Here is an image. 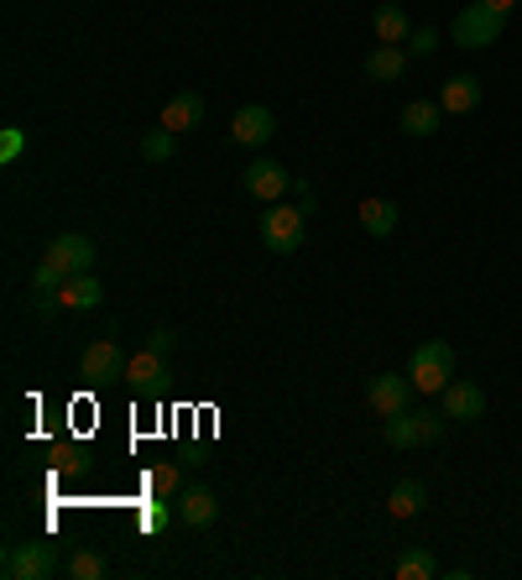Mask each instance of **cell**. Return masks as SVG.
<instances>
[{"instance_id": "obj_1", "label": "cell", "mask_w": 522, "mask_h": 580, "mask_svg": "<svg viewBox=\"0 0 522 580\" xmlns=\"http://www.w3.org/2000/svg\"><path fill=\"white\" fill-rule=\"evenodd\" d=\"M501 32H507V11H497L491 0H471V5L450 22V43L475 52V48H491Z\"/></svg>"}, {"instance_id": "obj_2", "label": "cell", "mask_w": 522, "mask_h": 580, "mask_svg": "<svg viewBox=\"0 0 522 580\" xmlns=\"http://www.w3.org/2000/svg\"><path fill=\"white\" fill-rule=\"evenodd\" d=\"M454 377V351L450 340H424L418 351H413V362H407V382L413 392H424V398H439Z\"/></svg>"}, {"instance_id": "obj_3", "label": "cell", "mask_w": 522, "mask_h": 580, "mask_svg": "<svg viewBox=\"0 0 522 580\" xmlns=\"http://www.w3.org/2000/svg\"><path fill=\"white\" fill-rule=\"evenodd\" d=\"M304 230H309V210H293L283 199L272 210H261V246L277 251V257H293L304 246Z\"/></svg>"}, {"instance_id": "obj_4", "label": "cell", "mask_w": 522, "mask_h": 580, "mask_svg": "<svg viewBox=\"0 0 522 580\" xmlns=\"http://www.w3.org/2000/svg\"><path fill=\"white\" fill-rule=\"evenodd\" d=\"M0 570H5V580H48V576H58L63 565L52 555V544H11Z\"/></svg>"}, {"instance_id": "obj_5", "label": "cell", "mask_w": 522, "mask_h": 580, "mask_svg": "<svg viewBox=\"0 0 522 580\" xmlns=\"http://www.w3.org/2000/svg\"><path fill=\"white\" fill-rule=\"evenodd\" d=\"M240 184H246V193L261 199V204H277V199L293 189V178H287V168L277 163V157H257V163H246Z\"/></svg>"}, {"instance_id": "obj_6", "label": "cell", "mask_w": 522, "mask_h": 580, "mask_svg": "<svg viewBox=\"0 0 522 580\" xmlns=\"http://www.w3.org/2000/svg\"><path fill=\"white\" fill-rule=\"evenodd\" d=\"M126 351H120L116 340H90L84 345V362H79V377H90V382H116L126 377Z\"/></svg>"}, {"instance_id": "obj_7", "label": "cell", "mask_w": 522, "mask_h": 580, "mask_svg": "<svg viewBox=\"0 0 522 580\" xmlns=\"http://www.w3.org/2000/svg\"><path fill=\"white\" fill-rule=\"evenodd\" d=\"M407 377H398V371H377L371 382H366V403H371V413H381V418H392V413L407 409Z\"/></svg>"}, {"instance_id": "obj_8", "label": "cell", "mask_w": 522, "mask_h": 580, "mask_svg": "<svg viewBox=\"0 0 522 580\" xmlns=\"http://www.w3.org/2000/svg\"><path fill=\"white\" fill-rule=\"evenodd\" d=\"M126 382L137 387L142 398H157V392H163V382H167L163 351H152V345H146V351H137V356L126 362Z\"/></svg>"}, {"instance_id": "obj_9", "label": "cell", "mask_w": 522, "mask_h": 580, "mask_svg": "<svg viewBox=\"0 0 522 580\" xmlns=\"http://www.w3.org/2000/svg\"><path fill=\"white\" fill-rule=\"evenodd\" d=\"M272 131H277V116H272L266 105H240L236 121H230V137H236L240 146H266Z\"/></svg>"}, {"instance_id": "obj_10", "label": "cell", "mask_w": 522, "mask_h": 580, "mask_svg": "<svg viewBox=\"0 0 522 580\" xmlns=\"http://www.w3.org/2000/svg\"><path fill=\"white\" fill-rule=\"evenodd\" d=\"M214 518H220V497L210 486H183L178 492V523L183 529H210Z\"/></svg>"}, {"instance_id": "obj_11", "label": "cell", "mask_w": 522, "mask_h": 580, "mask_svg": "<svg viewBox=\"0 0 522 580\" xmlns=\"http://www.w3.org/2000/svg\"><path fill=\"white\" fill-rule=\"evenodd\" d=\"M439 398H444V418H450V424H475V418L486 413V392L475 382H450Z\"/></svg>"}, {"instance_id": "obj_12", "label": "cell", "mask_w": 522, "mask_h": 580, "mask_svg": "<svg viewBox=\"0 0 522 580\" xmlns=\"http://www.w3.org/2000/svg\"><path fill=\"white\" fill-rule=\"evenodd\" d=\"M43 257H48V262H58L63 267V272H90V267H95V241H90V236H58V241H48V251H43Z\"/></svg>"}, {"instance_id": "obj_13", "label": "cell", "mask_w": 522, "mask_h": 580, "mask_svg": "<svg viewBox=\"0 0 522 580\" xmlns=\"http://www.w3.org/2000/svg\"><path fill=\"white\" fill-rule=\"evenodd\" d=\"M439 105H444V116H471L481 105V79L475 73H450V84L439 90Z\"/></svg>"}, {"instance_id": "obj_14", "label": "cell", "mask_w": 522, "mask_h": 580, "mask_svg": "<svg viewBox=\"0 0 522 580\" xmlns=\"http://www.w3.org/2000/svg\"><path fill=\"white\" fill-rule=\"evenodd\" d=\"M398 121H403L407 137H418V142H424V137H434V131L444 126V105H439V99H407Z\"/></svg>"}, {"instance_id": "obj_15", "label": "cell", "mask_w": 522, "mask_h": 580, "mask_svg": "<svg viewBox=\"0 0 522 580\" xmlns=\"http://www.w3.org/2000/svg\"><path fill=\"white\" fill-rule=\"evenodd\" d=\"M199 121H204V99L183 90V95H173V99L163 105V121H157V126H167L173 137H183V131H193Z\"/></svg>"}, {"instance_id": "obj_16", "label": "cell", "mask_w": 522, "mask_h": 580, "mask_svg": "<svg viewBox=\"0 0 522 580\" xmlns=\"http://www.w3.org/2000/svg\"><path fill=\"white\" fill-rule=\"evenodd\" d=\"M403 73H407V48L381 43V48L366 52V79H371V84H392V79H403Z\"/></svg>"}, {"instance_id": "obj_17", "label": "cell", "mask_w": 522, "mask_h": 580, "mask_svg": "<svg viewBox=\"0 0 522 580\" xmlns=\"http://www.w3.org/2000/svg\"><path fill=\"white\" fill-rule=\"evenodd\" d=\"M63 309H99V298H105V288H99V277L95 272H73V277H63Z\"/></svg>"}, {"instance_id": "obj_18", "label": "cell", "mask_w": 522, "mask_h": 580, "mask_svg": "<svg viewBox=\"0 0 522 580\" xmlns=\"http://www.w3.org/2000/svg\"><path fill=\"white\" fill-rule=\"evenodd\" d=\"M371 26H377L381 43H392V48H403L407 37H413V32H407V11L398 0H381L377 11H371Z\"/></svg>"}, {"instance_id": "obj_19", "label": "cell", "mask_w": 522, "mask_h": 580, "mask_svg": "<svg viewBox=\"0 0 522 580\" xmlns=\"http://www.w3.org/2000/svg\"><path fill=\"white\" fill-rule=\"evenodd\" d=\"M398 204H392V199H366V204H360V230H366V236H377V241H387V236H392V230H398Z\"/></svg>"}, {"instance_id": "obj_20", "label": "cell", "mask_w": 522, "mask_h": 580, "mask_svg": "<svg viewBox=\"0 0 522 580\" xmlns=\"http://www.w3.org/2000/svg\"><path fill=\"white\" fill-rule=\"evenodd\" d=\"M424 502H428V486L418 482V476H407V482L392 486V497H387V512H392V518H418V512H424Z\"/></svg>"}, {"instance_id": "obj_21", "label": "cell", "mask_w": 522, "mask_h": 580, "mask_svg": "<svg viewBox=\"0 0 522 580\" xmlns=\"http://www.w3.org/2000/svg\"><path fill=\"white\" fill-rule=\"evenodd\" d=\"M381 439H387L392 450H413V445H424V439H418V409L392 413V418L381 424Z\"/></svg>"}, {"instance_id": "obj_22", "label": "cell", "mask_w": 522, "mask_h": 580, "mask_svg": "<svg viewBox=\"0 0 522 580\" xmlns=\"http://www.w3.org/2000/svg\"><path fill=\"white\" fill-rule=\"evenodd\" d=\"M63 576L69 580H105L110 576V565H105L99 549H73V555L63 559Z\"/></svg>"}, {"instance_id": "obj_23", "label": "cell", "mask_w": 522, "mask_h": 580, "mask_svg": "<svg viewBox=\"0 0 522 580\" xmlns=\"http://www.w3.org/2000/svg\"><path fill=\"white\" fill-rule=\"evenodd\" d=\"M146 492H152V497H178V492H183V471H178L173 460H157V465L146 471Z\"/></svg>"}, {"instance_id": "obj_24", "label": "cell", "mask_w": 522, "mask_h": 580, "mask_svg": "<svg viewBox=\"0 0 522 580\" xmlns=\"http://www.w3.org/2000/svg\"><path fill=\"white\" fill-rule=\"evenodd\" d=\"M142 157L152 163V168H157V163H173V157H178V137H173L167 126L146 131V137H142Z\"/></svg>"}, {"instance_id": "obj_25", "label": "cell", "mask_w": 522, "mask_h": 580, "mask_svg": "<svg viewBox=\"0 0 522 580\" xmlns=\"http://www.w3.org/2000/svg\"><path fill=\"white\" fill-rule=\"evenodd\" d=\"M434 576H439V559L428 555V549H407L398 559V580H434Z\"/></svg>"}, {"instance_id": "obj_26", "label": "cell", "mask_w": 522, "mask_h": 580, "mask_svg": "<svg viewBox=\"0 0 522 580\" xmlns=\"http://www.w3.org/2000/svg\"><path fill=\"white\" fill-rule=\"evenodd\" d=\"M444 424H450L444 413L418 409V439H424V445H439V439H444Z\"/></svg>"}, {"instance_id": "obj_27", "label": "cell", "mask_w": 522, "mask_h": 580, "mask_svg": "<svg viewBox=\"0 0 522 580\" xmlns=\"http://www.w3.org/2000/svg\"><path fill=\"white\" fill-rule=\"evenodd\" d=\"M407 52H413V58H428V52H439V32H434V26H418V32L407 37Z\"/></svg>"}, {"instance_id": "obj_28", "label": "cell", "mask_w": 522, "mask_h": 580, "mask_svg": "<svg viewBox=\"0 0 522 580\" xmlns=\"http://www.w3.org/2000/svg\"><path fill=\"white\" fill-rule=\"evenodd\" d=\"M32 309L37 315H58L63 309V293H32Z\"/></svg>"}, {"instance_id": "obj_29", "label": "cell", "mask_w": 522, "mask_h": 580, "mask_svg": "<svg viewBox=\"0 0 522 580\" xmlns=\"http://www.w3.org/2000/svg\"><path fill=\"white\" fill-rule=\"evenodd\" d=\"M163 502H167V497H157V508H146V512H142V529H146V533H157V529L167 523V508H163Z\"/></svg>"}, {"instance_id": "obj_30", "label": "cell", "mask_w": 522, "mask_h": 580, "mask_svg": "<svg viewBox=\"0 0 522 580\" xmlns=\"http://www.w3.org/2000/svg\"><path fill=\"white\" fill-rule=\"evenodd\" d=\"M22 146H26V137H22V131H5V137H0V157L11 163V157H16Z\"/></svg>"}, {"instance_id": "obj_31", "label": "cell", "mask_w": 522, "mask_h": 580, "mask_svg": "<svg viewBox=\"0 0 522 580\" xmlns=\"http://www.w3.org/2000/svg\"><path fill=\"white\" fill-rule=\"evenodd\" d=\"M146 345H152V351H173V330H152V335H146Z\"/></svg>"}, {"instance_id": "obj_32", "label": "cell", "mask_w": 522, "mask_h": 580, "mask_svg": "<svg viewBox=\"0 0 522 580\" xmlns=\"http://www.w3.org/2000/svg\"><path fill=\"white\" fill-rule=\"evenodd\" d=\"M491 5H497V11H512V5H518V0H491Z\"/></svg>"}]
</instances>
